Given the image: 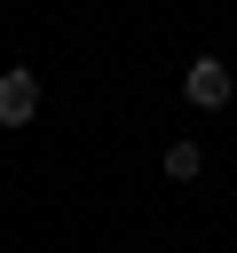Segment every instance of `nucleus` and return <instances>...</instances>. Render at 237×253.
<instances>
[{
	"label": "nucleus",
	"mask_w": 237,
	"mask_h": 253,
	"mask_svg": "<svg viewBox=\"0 0 237 253\" xmlns=\"http://www.w3.org/2000/svg\"><path fill=\"white\" fill-rule=\"evenodd\" d=\"M182 95H190L198 111H221V103L237 95V79H229V63H221V55H190V71H182Z\"/></svg>",
	"instance_id": "nucleus-1"
},
{
	"label": "nucleus",
	"mask_w": 237,
	"mask_h": 253,
	"mask_svg": "<svg viewBox=\"0 0 237 253\" xmlns=\"http://www.w3.org/2000/svg\"><path fill=\"white\" fill-rule=\"evenodd\" d=\"M32 111H40V79L16 63V71H0V126H32Z\"/></svg>",
	"instance_id": "nucleus-2"
},
{
	"label": "nucleus",
	"mask_w": 237,
	"mask_h": 253,
	"mask_svg": "<svg viewBox=\"0 0 237 253\" xmlns=\"http://www.w3.org/2000/svg\"><path fill=\"white\" fill-rule=\"evenodd\" d=\"M205 174V150L198 142H166V182H198Z\"/></svg>",
	"instance_id": "nucleus-3"
}]
</instances>
